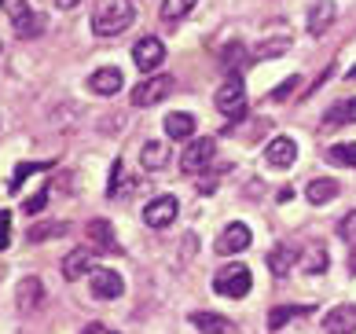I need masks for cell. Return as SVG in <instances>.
Instances as JSON below:
<instances>
[{
    "label": "cell",
    "mask_w": 356,
    "mask_h": 334,
    "mask_svg": "<svg viewBox=\"0 0 356 334\" xmlns=\"http://www.w3.org/2000/svg\"><path fill=\"white\" fill-rule=\"evenodd\" d=\"M286 48H290V33H272V37H265V41L254 48V63L275 59V56H283Z\"/></svg>",
    "instance_id": "20"
},
{
    "label": "cell",
    "mask_w": 356,
    "mask_h": 334,
    "mask_svg": "<svg viewBox=\"0 0 356 334\" xmlns=\"http://www.w3.org/2000/svg\"><path fill=\"white\" fill-rule=\"evenodd\" d=\"M338 191H341V188H338V180H331V177H316V180H309L305 198H309L312 206H323V202H331Z\"/></svg>",
    "instance_id": "19"
},
{
    "label": "cell",
    "mask_w": 356,
    "mask_h": 334,
    "mask_svg": "<svg viewBox=\"0 0 356 334\" xmlns=\"http://www.w3.org/2000/svg\"><path fill=\"white\" fill-rule=\"evenodd\" d=\"M140 162H143V169H165V162H169V151H165V143H158V140L143 143V154H140Z\"/></svg>",
    "instance_id": "23"
},
{
    "label": "cell",
    "mask_w": 356,
    "mask_h": 334,
    "mask_svg": "<svg viewBox=\"0 0 356 334\" xmlns=\"http://www.w3.org/2000/svg\"><path fill=\"white\" fill-rule=\"evenodd\" d=\"M74 4H81V0H56V8H63V11H67V8H74Z\"/></svg>",
    "instance_id": "37"
},
{
    "label": "cell",
    "mask_w": 356,
    "mask_h": 334,
    "mask_svg": "<svg viewBox=\"0 0 356 334\" xmlns=\"http://www.w3.org/2000/svg\"><path fill=\"white\" fill-rule=\"evenodd\" d=\"M305 312H312V309H301V305H275V309L268 312V327L280 331L283 324H290L294 316H305Z\"/></svg>",
    "instance_id": "26"
},
{
    "label": "cell",
    "mask_w": 356,
    "mask_h": 334,
    "mask_svg": "<svg viewBox=\"0 0 356 334\" xmlns=\"http://www.w3.org/2000/svg\"><path fill=\"white\" fill-rule=\"evenodd\" d=\"M213 151H217V143L202 136V140H191L188 143V151L180 154V169L188 173V177H195V173H202L209 162H213Z\"/></svg>",
    "instance_id": "6"
},
{
    "label": "cell",
    "mask_w": 356,
    "mask_h": 334,
    "mask_svg": "<svg viewBox=\"0 0 356 334\" xmlns=\"http://www.w3.org/2000/svg\"><path fill=\"white\" fill-rule=\"evenodd\" d=\"M136 19V8L129 4V0H107V4L96 8V15H92V33L96 37H114L129 30Z\"/></svg>",
    "instance_id": "1"
},
{
    "label": "cell",
    "mask_w": 356,
    "mask_h": 334,
    "mask_svg": "<svg viewBox=\"0 0 356 334\" xmlns=\"http://www.w3.org/2000/svg\"><path fill=\"white\" fill-rule=\"evenodd\" d=\"M48 191H51V188H48V184H44V188L37 191V195L30 198V202H26V209H30V213H41V209H44V202H48Z\"/></svg>",
    "instance_id": "34"
},
{
    "label": "cell",
    "mask_w": 356,
    "mask_h": 334,
    "mask_svg": "<svg viewBox=\"0 0 356 334\" xmlns=\"http://www.w3.org/2000/svg\"><path fill=\"white\" fill-rule=\"evenodd\" d=\"M81 334H107V327H103V324H88Z\"/></svg>",
    "instance_id": "36"
},
{
    "label": "cell",
    "mask_w": 356,
    "mask_h": 334,
    "mask_svg": "<svg viewBox=\"0 0 356 334\" xmlns=\"http://www.w3.org/2000/svg\"><path fill=\"white\" fill-rule=\"evenodd\" d=\"M309 276H323L327 272V246H312L309 253H305V264H301Z\"/></svg>",
    "instance_id": "30"
},
{
    "label": "cell",
    "mask_w": 356,
    "mask_h": 334,
    "mask_svg": "<svg viewBox=\"0 0 356 334\" xmlns=\"http://www.w3.org/2000/svg\"><path fill=\"white\" fill-rule=\"evenodd\" d=\"M44 169H48V162H26V166H19V169H15V180H11L8 188H11V191H19V188H22V180L30 177V173H44Z\"/></svg>",
    "instance_id": "31"
},
{
    "label": "cell",
    "mask_w": 356,
    "mask_h": 334,
    "mask_svg": "<svg viewBox=\"0 0 356 334\" xmlns=\"http://www.w3.org/2000/svg\"><path fill=\"white\" fill-rule=\"evenodd\" d=\"M162 125H165V136H169V140H191V136H195V118H191L188 111L169 114Z\"/></svg>",
    "instance_id": "18"
},
{
    "label": "cell",
    "mask_w": 356,
    "mask_h": 334,
    "mask_svg": "<svg viewBox=\"0 0 356 334\" xmlns=\"http://www.w3.org/2000/svg\"><path fill=\"white\" fill-rule=\"evenodd\" d=\"M334 15H338V4H334V0H312V4H309V19H305L309 33H312V37H323V33L334 26Z\"/></svg>",
    "instance_id": "10"
},
{
    "label": "cell",
    "mask_w": 356,
    "mask_h": 334,
    "mask_svg": "<svg viewBox=\"0 0 356 334\" xmlns=\"http://www.w3.org/2000/svg\"><path fill=\"white\" fill-rule=\"evenodd\" d=\"M250 239H254V235H250V228H246L243 221H235V224H228V228L220 232V239H217V253H220V257L243 253V250L250 246Z\"/></svg>",
    "instance_id": "11"
},
{
    "label": "cell",
    "mask_w": 356,
    "mask_h": 334,
    "mask_svg": "<svg viewBox=\"0 0 356 334\" xmlns=\"http://www.w3.org/2000/svg\"><path fill=\"white\" fill-rule=\"evenodd\" d=\"M177 213H180L177 195H158L147 202V209H143V221H147V228H169V224L177 221Z\"/></svg>",
    "instance_id": "7"
},
{
    "label": "cell",
    "mask_w": 356,
    "mask_h": 334,
    "mask_svg": "<svg viewBox=\"0 0 356 334\" xmlns=\"http://www.w3.org/2000/svg\"><path fill=\"white\" fill-rule=\"evenodd\" d=\"M70 224L63 221H51V224H33L30 228V243H44V239H56V235H67Z\"/></svg>",
    "instance_id": "28"
},
{
    "label": "cell",
    "mask_w": 356,
    "mask_h": 334,
    "mask_svg": "<svg viewBox=\"0 0 356 334\" xmlns=\"http://www.w3.org/2000/svg\"><path fill=\"white\" fill-rule=\"evenodd\" d=\"M323 125L327 129H338V125H356V96L349 100H338L331 111L323 114Z\"/></svg>",
    "instance_id": "17"
},
{
    "label": "cell",
    "mask_w": 356,
    "mask_h": 334,
    "mask_svg": "<svg viewBox=\"0 0 356 334\" xmlns=\"http://www.w3.org/2000/svg\"><path fill=\"white\" fill-rule=\"evenodd\" d=\"M8 243H11V213L0 209V250H8Z\"/></svg>",
    "instance_id": "33"
},
{
    "label": "cell",
    "mask_w": 356,
    "mask_h": 334,
    "mask_svg": "<svg viewBox=\"0 0 356 334\" xmlns=\"http://www.w3.org/2000/svg\"><path fill=\"white\" fill-rule=\"evenodd\" d=\"M0 4H4V0H0Z\"/></svg>",
    "instance_id": "38"
},
{
    "label": "cell",
    "mask_w": 356,
    "mask_h": 334,
    "mask_svg": "<svg viewBox=\"0 0 356 334\" xmlns=\"http://www.w3.org/2000/svg\"><path fill=\"white\" fill-rule=\"evenodd\" d=\"M217 111L228 118V122H239L246 114V92H243V77L228 74V81L217 88Z\"/></svg>",
    "instance_id": "3"
},
{
    "label": "cell",
    "mask_w": 356,
    "mask_h": 334,
    "mask_svg": "<svg viewBox=\"0 0 356 334\" xmlns=\"http://www.w3.org/2000/svg\"><path fill=\"white\" fill-rule=\"evenodd\" d=\"M265 162L275 166V169H290L298 162V143L290 136H275L268 147H265Z\"/></svg>",
    "instance_id": "12"
},
{
    "label": "cell",
    "mask_w": 356,
    "mask_h": 334,
    "mask_svg": "<svg viewBox=\"0 0 356 334\" xmlns=\"http://www.w3.org/2000/svg\"><path fill=\"white\" fill-rule=\"evenodd\" d=\"M133 59H136V66L143 74H151L165 63V45L158 41V37H140V41L133 45Z\"/></svg>",
    "instance_id": "8"
},
{
    "label": "cell",
    "mask_w": 356,
    "mask_h": 334,
    "mask_svg": "<svg viewBox=\"0 0 356 334\" xmlns=\"http://www.w3.org/2000/svg\"><path fill=\"white\" fill-rule=\"evenodd\" d=\"M125 77L118 66H103V70H96L88 77V92H96V96H114V92H122Z\"/></svg>",
    "instance_id": "15"
},
{
    "label": "cell",
    "mask_w": 356,
    "mask_h": 334,
    "mask_svg": "<svg viewBox=\"0 0 356 334\" xmlns=\"http://www.w3.org/2000/svg\"><path fill=\"white\" fill-rule=\"evenodd\" d=\"M63 276L70 279H81V276H92V250L88 246H77V250H70L67 257H63Z\"/></svg>",
    "instance_id": "16"
},
{
    "label": "cell",
    "mask_w": 356,
    "mask_h": 334,
    "mask_svg": "<svg viewBox=\"0 0 356 334\" xmlns=\"http://www.w3.org/2000/svg\"><path fill=\"white\" fill-rule=\"evenodd\" d=\"M250 287H254V276H250V269L239 264V261L213 276V290L220 294V298H246Z\"/></svg>",
    "instance_id": "2"
},
{
    "label": "cell",
    "mask_w": 356,
    "mask_h": 334,
    "mask_svg": "<svg viewBox=\"0 0 356 334\" xmlns=\"http://www.w3.org/2000/svg\"><path fill=\"white\" fill-rule=\"evenodd\" d=\"M11 22H15V30L19 37H37L41 33V19L33 15V8H30V0H11Z\"/></svg>",
    "instance_id": "14"
},
{
    "label": "cell",
    "mask_w": 356,
    "mask_h": 334,
    "mask_svg": "<svg viewBox=\"0 0 356 334\" xmlns=\"http://www.w3.org/2000/svg\"><path fill=\"white\" fill-rule=\"evenodd\" d=\"M220 59H224V66H232V74H239L246 63H254V51H246L239 41H232L228 48H224V56H220Z\"/></svg>",
    "instance_id": "24"
},
{
    "label": "cell",
    "mask_w": 356,
    "mask_h": 334,
    "mask_svg": "<svg viewBox=\"0 0 356 334\" xmlns=\"http://www.w3.org/2000/svg\"><path fill=\"white\" fill-rule=\"evenodd\" d=\"M327 162H334V166H353V169H356V143H334L331 151H327Z\"/></svg>",
    "instance_id": "29"
},
{
    "label": "cell",
    "mask_w": 356,
    "mask_h": 334,
    "mask_svg": "<svg viewBox=\"0 0 356 334\" xmlns=\"http://www.w3.org/2000/svg\"><path fill=\"white\" fill-rule=\"evenodd\" d=\"M88 239L96 250H118V239H114V228L107 221H92L88 224Z\"/></svg>",
    "instance_id": "22"
},
{
    "label": "cell",
    "mask_w": 356,
    "mask_h": 334,
    "mask_svg": "<svg viewBox=\"0 0 356 334\" xmlns=\"http://www.w3.org/2000/svg\"><path fill=\"white\" fill-rule=\"evenodd\" d=\"M169 92H173V77H169V74H154V77H147V81L136 85L133 106H154V103H162Z\"/></svg>",
    "instance_id": "5"
},
{
    "label": "cell",
    "mask_w": 356,
    "mask_h": 334,
    "mask_svg": "<svg viewBox=\"0 0 356 334\" xmlns=\"http://www.w3.org/2000/svg\"><path fill=\"white\" fill-rule=\"evenodd\" d=\"M294 88H298V77H286V81H283L280 88H275V92H272V100H275V103H280V100H286V96H290V92H294Z\"/></svg>",
    "instance_id": "35"
},
{
    "label": "cell",
    "mask_w": 356,
    "mask_h": 334,
    "mask_svg": "<svg viewBox=\"0 0 356 334\" xmlns=\"http://www.w3.org/2000/svg\"><path fill=\"white\" fill-rule=\"evenodd\" d=\"M15 305H19V312L22 316H30V312H37L44 305V283L37 276H26L22 283H19V290H15Z\"/></svg>",
    "instance_id": "9"
},
{
    "label": "cell",
    "mask_w": 356,
    "mask_h": 334,
    "mask_svg": "<svg viewBox=\"0 0 356 334\" xmlns=\"http://www.w3.org/2000/svg\"><path fill=\"white\" fill-rule=\"evenodd\" d=\"M323 331L327 334H356V305H334L323 316Z\"/></svg>",
    "instance_id": "13"
},
{
    "label": "cell",
    "mask_w": 356,
    "mask_h": 334,
    "mask_svg": "<svg viewBox=\"0 0 356 334\" xmlns=\"http://www.w3.org/2000/svg\"><path fill=\"white\" fill-rule=\"evenodd\" d=\"M191 324L202 334H232V319L217 312H191Z\"/></svg>",
    "instance_id": "21"
},
{
    "label": "cell",
    "mask_w": 356,
    "mask_h": 334,
    "mask_svg": "<svg viewBox=\"0 0 356 334\" xmlns=\"http://www.w3.org/2000/svg\"><path fill=\"white\" fill-rule=\"evenodd\" d=\"M199 4V0H165L162 8H158V15H162L165 22H180V19H188L191 15V8Z\"/></svg>",
    "instance_id": "25"
},
{
    "label": "cell",
    "mask_w": 356,
    "mask_h": 334,
    "mask_svg": "<svg viewBox=\"0 0 356 334\" xmlns=\"http://www.w3.org/2000/svg\"><path fill=\"white\" fill-rule=\"evenodd\" d=\"M338 235H341V243H349V246H356V209L349 213L346 221L338 224Z\"/></svg>",
    "instance_id": "32"
},
{
    "label": "cell",
    "mask_w": 356,
    "mask_h": 334,
    "mask_svg": "<svg viewBox=\"0 0 356 334\" xmlns=\"http://www.w3.org/2000/svg\"><path fill=\"white\" fill-rule=\"evenodd\" d=\"M88 290H92V298H96V301H114V298H122V294H125V279L118 276L114 269H92Z\"/></svg>",
    "instance_id": "4"
},
{
    "label": "cell",
    "mask_w": 356,
    "mask_h": 334,
    "mask_svg": "<svg viewBox=\"0 0 356 334\" xmlns=\"http://www.w3.org/2000/svg\"><path fill=\"white\" fill-rule=\"evenodd\" d=\"M290 264H294V250H290V246H275V250L268 253V269H272V276H286Z\"/></svg>",
    "instance_id": "27"
}]
</instances>
